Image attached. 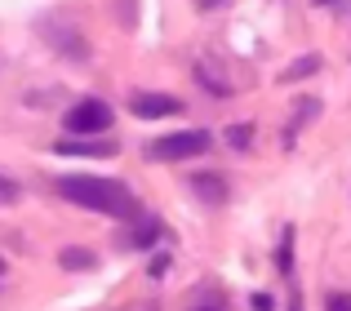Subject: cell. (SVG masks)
Wrapping results in <instances>:
<instances>
[{
  "instance_id": "cell-1",
  "label": "cell",
  "mask_w": 351,
  "mask_h": 311,
  "mask_svg": "<svg viewBox=\"0 0 351 311\" xmlns=\"http://www.w3.org/2000/svg\"><path fill=\"white\" fill-rule=\"evenodd\" d=\"M58 196L71 200L80 209H94V214L120 218V223H134L138 218V200L125 182L116 178H94V173H71V178H58Z\"/></svg>"
},
{
  "instance_id": "cell-2",
  "label": "cell",
  "mask_w": 351,
  "mask_h": 311,
  "mask_svg": "<svg viewBox=\"0 0 351 311\" xmlns=\"http://www.w3.org/2000/svg\"><path fill=\"white\" fill-rule=\"evenodd\" d=\"M209 142L214 138L205 129H182V134H165V138L147 142V156L152 160H191V156H205Z\"/></svg>"
},
{
  "instance_id": "cell-3",
  "label": "cell",
  "mask_w": 351,
  "mask_h": 311,
  "mask_svg": "<svg viewBox=\"0 0 351 311\" xmlns=\"http://www.w3.org/2000/svg\"><path fill=\"white\" fill-rule=\"evenodd\" d=\"M62 125H67L71 134H103L107 125H112V107L98 103V98H80V103L62 116Z\"/></svg>"
},
{
  "instance_id": "cell-4",
  "label": "cell",
  "mask_w": 351,
  "mask_h": 311,
  "mask_svg": "<svg viewBox=\"0 0 351 311\" xmlns=\"http://www.w3.org/2000/svg\"><path fill=\"white\" fill-rule=\"evenodd\" d=\"M129 112L143 116V121H160V116L182 112V103L173 94H134V98H129Z\"/></svg>"
},
{
  "instance_id": "cell-5",
  "label": "cell",
  "mask_w": 351,
  "mask_h": 311,
  "mask_svg": "<svg viewBox=\"0 0 351 311\" xmlns=\"http://www.w3.org/2000/svg\"><path fill=\"white\" fill-rule=\"evenodd\" d=\"M156 236H160V223H156V218H138L134 236H125V245H134V249H147Z\"/></svg>"
},
{
  "instance_id": "cell-6",
  "label": "cell",
  "mask_w": 351,
  "mask_h": 311,
  "mask_svg": "<svg viewBox=\"0 0 351 311\" xmlns=\"http://www.w3.org/2000/svg\"><path fill=\"white\" fill-rule=\"evenodd\" d=\"M191 182H196V196L214 200V205L227 196V187H223V178H218V173H200V178H191Z\"/></svg>"
},
{
  "instance_id": "cell-7",
  "label": "cell",
  "mask_w": 351,
  "mask_h": 311,
  "mask_svg": "<svg viewBox=\"0 0 351 311\" xmlns=\"http://www.w3.org/2000/svg\"><path fill=\"white\" fill-rule=\"evenodd\" d=\"M53 151H62V156H112L116 147H107V142H58Z\"/></svg>"
},
{
  "instance_id": "cell-8",
  "label": "cell",
  "mask_w": 351,
  "mask_h": 311,
  "mask_svg": "<svg viewBox=\"0 0 351 311\" xmlns=\"http://www.w3.org/2000/svg\"><path fill=\"white\" fill-rule=\"evenodd\" d=\"M62 267H67V271H89V267H94V253H89V249H62Z\"/></svg>"
},
{
  "instance_id": "cell-9",
  "label": "cell",
  "mask_w": 351,
  "mask_h": 311,
  "mask_svg": "<svg viewBox=\"0 0 351 311\" xmlns=\"http://www.w3.org/2000/svg\"><path fill=\"white\" fill-rule=\"evenodd\" d=\"M316 67H320V58H316V53H307V58H298L293 67H285V76H280V80H302V76H311Z\"/></svg>"
},
{
  "instance_id": "cell-10",
  "label": "cell",
  "mask_w": 351,
  "mask_h": 311,
  "mask_svg": "<svg viewBox=\"0 0 351 311\" xmlns=\"http://www.w3.org/2000/svg\"><path fill=\"white\" fill-rule=\"evenodd\" d=\"M227 142H232L236 151H245L249 142H254V129H249V125H232V129H227Z\"/></svg>"
},
{
  "instance_id": "cell-11",
  "label": "cell",
  "mask_w": 351,
  "mask_h": 311,
  "mask_svg": "<svg viewBox=\"0 0 351 311\" xmlns=\"http://www.w3.org/2000/svg\"><path fill=\"white\" fill-rule=\"evenodd\" d=\"M14 200H18V182L0 173V205H14Z\"/></svg>"
},
{
  "instance_id": "cell-12",
  "label": "cell",
  "mask_w": 351,
  "mask_h": 311,
  "mask_svg": "<svg viewBox=\"0 0 351 311\" xmlns=\"http://www.w3.org/2000/svg\"><path fill=\"white\" fill-rule=\"evenodd\" d=\"M329 311H351V294H334L329 298Z\"/></svg>"
},
{
  "instance_id": "cell-13",
  "label": "cell",
  "mask_w": 351,
  "mask_h": 311,
  "mask_svg": "<svg viewBox=\"0 0 351 311\" xmlns=\"http://www.w3.org/2000/svg\"><path fill=\"white\" fill-rule=\"evenodd\" d=\"M254 311H271V298H267V294H254Z\"/></svg>"
},
{
  "instance_id": "cell-14",
  "label": "cell",
  "mask_w": 351,
  "mask_h": 311,
  "mask_svg": "<svg viewBox=\"0 0 351 311\" xmlns=\"http://www.w3.org/2000/svg\"><path fill=\"white\" fill-rule=\"evenodd\" d=\"M196 5H200V9H214V5H223V0H196Z\"/></svg>"
},
{
  "instance_id": "cell-15",
  "label": "cell",
  "mask_w": 351,
  "mask_h": 311,
  "mask_svg": "<svg viewBox=\"0 0 351 311\" xmlns=\"http://www.w3.org/2000/svg\"><path fill=\"white\" fill-rule=\"evenodd\" d=\"M0 276H5V258H0Z\"/></svg>"
}]
</instances>
